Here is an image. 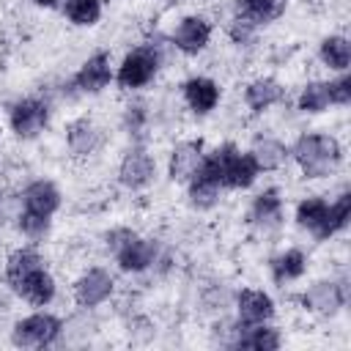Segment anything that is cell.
Wrapping results in <instances>:
<instances>
[{"label": "cell", "mask_w": 351, "mask_h": 351, "mask_svg": "<svg viewBox=\"0 0 351 351\" xmlns=\"http://www.w3.org/2000/svg\"><path fill=\"white\" fill-rule=\"evenodd\" d=\"M288 156H293V162L299 165L304 178H326L329 173H335V167L343 159V145L337 137L332 134H321V132H304L296 137V143L288 148Z\"/></svg>", "instance_id": "cell-1"}, {"label": "cell", "mask_w": 351, "mask_h": 351, "mask_svg": "<svg viewBox=\"0 0 351 351\" xmlns=\"http://www.w3.org/2000/svg\"><path fill=\"white\" fill-rule=\"evenodd\" d=\"M63 337V321L47 310L19 318L11 329V343L19 348H49Z\"/></svg>", "instance_id": "cell-2"}, {"label": "cell", "mask_w": 351, "mask_h": 351, "mask_svg": "<svg viewBox=\"0 0 351 351\" xmlns=\"http://www.w3.org/2000/svg\"><path fill=\"white\" fill-rule=\"evenodd\" d=\"M156 71H159V49L154 44H140L123 55L121 66L115 69V82L123 90H140L154 82Z\"/></svg>", "instance_id": "cell-3"}, {"label": "cell", "mask_w": 351, "mask_h": 351, "mask_svg": "<svg viewBox=\"0 0 351 351\" xmlns=\"http://www.w3.org/2000/svg\"><path fill=\"white\" fill-rule=\"evenodd\" d=\"M49 123V104L38 96H22L8 107V129L19 140H36Z\"/></svg>", "instance_id": "cell-4"}, {"label": "cell", "mask_w": 351, "mask_h": 351, "mask_svg": "<svg viewBox=\"0 0 351 351\" xmlns=\"http://www.w3.org/2000/svg\"><path fill=\"white\" fill-rule=\"evenodd\" d=\"M217 148H219V156H222L225 189H250L261 176V170H258L255 159L250 156V151H241L236 143H222Z\"/></svg>", "instance_id": "cell-5"}, {"label": "cell", "mask_w": 351, "mask_h": 351, "mask_svg": "<svg viewBox=\"0 0 351 351\" xmlns=\"http://www.w3.org/2000/svg\"><path fill=\"white\" fill-rule=\"evenodd\" d=\"M112 291H115V277L101 266L85 269L71 285V296L82 310H93V307L104 304L112 296Z\"/></svg>", "instance_id": "cell-6"}, {"label": "cell", "mask_w": 351, "mask_h": 351, "mask_svg": "<svg viewBox=\"0 0 351 351\" xmlns=\"http://www.w3.org/2000/svg\"><path fill=\"white\" fill-rule=\"evenodd\" d=\"M156 176V159L148 154L145 145H129L118 162V181L121 186L137 192L145 189Z\"/></svg>", "instance_id": "cell-7"}, {"label": "cell", "mask_w": 351, "mask_h": 351, "mask_svg": "<svg viewBox=\"0 0 351 351\" xmlns=\"http://www.w3.org/2000/svg\"><path fill=\"white\" fill-rule=\"evenodd\" d=\"M115 80V71H112V60H110V52L99 49L93 52L90 58L82 60V66L77 69L74 74V88L80 93H88V96H96L101 93L104 88H110V82Z\"/></svg>", "instance_id": "cell-8"}, {"label": "cell", "mask_w": 351, "mask_h": 351, "mask_svg": "<svg viewBox=\"0 0 351 351\" xmlns=\"http://www.w3.org/2000/svg\"><path fill=\"white\" fill-rule=\"evenodd\" d=\"M203 156H206V143L200 137H189V140L176 143L170 156H167V178L173 184H186L197 173Z\"/></svg>", "instance_id": "cell-9"}, {"label": "cell", "mask_w": 351, "mask_h": 351, "mask_svg": "<svg viewBox=\"0 0 351 351\" xmlns=\"http://www.w3.org/2000/svg\"><path fill=\"white\" fill-rule=\"evenodd\" d=\"M211 33H214V27H211V22L203 14H186L176 25V30H173V47L181 55H189V58L192 55H200L208 47Z\"/></svg>", "instance_id": "cell-10"}, {"label": "cell", "mask_w": 351, "mask_h": 351, "mask_svg": "<svg viewBox=\"0 0 351 351\" xmlns=\"http://www.w3.org/2000/svg\"><path fill=\"white\" fill-rule=\"evenodd\" d=\"M299 302H302V307L307 313L321 315V318H329V315H335L346 304V291L335 280H318V282H313L310 288L302 291Z\"/></svg>", "instance_id": "cell-11"}, {"label": "cell", "mask_w": 351, "mask_h": 351, "mask_svg": "<svg viewBox=\"0 0 351 351\" xmlns=\"http://www.w3.org/2000/svg\"><path fill=\"white\" fill-rule=\"evenodd\" d=\"M101 143H104V134H101V129H99V123L93 118L82 115V118L69 121V126H66V148H69V154L74 159L93 156L101 148Z\"/></svg>", "instance_id": "cell-12"}, {"label": "cell", "mask_w": 351, "mask_h": 351, "mask_svg": "<svg viewBox=\"0 0 351 351\" xmlns=\"http://www.w3.org/2000/svg\"><path fill=\"white\" fill-rule=\"evenodd\" d=\"M156 255H159L156 241L137 233V236H134L129 244H123L112 258H115V263H118L121 271H126V274H143V271H148V269L156 263Z\"/></svg>", "instance_id": "cell-13"}, {"label": "cell", "mask_w": 351, "mask_h": 351, "mask_svg": "<svg viewBox=\"0 0 351 351\" xmlns=\"http://www.w3.org/2000/svg\"><path fill=\"white\" fill-rule=\"evenodd\" d=\"M181 96H184V104L195 112V115H208L211 110H217L219 99H222V88L219 82H214L211 77H189L184 80L181 85Z\"/></svg>", "instance_id": "cell-14"}, {"label": "cell", "mask_w": 351, "mask_h": 351, "mask_svg": "<svg viewBox=\"0 0 351 351\" xmlns=\"http://www.w3.org/2000/svg\"><path fill=\"white\" fill-rule=\"evenodd\" d=\"M247 222L261 228V230H274L282 225V195L277 186H266L263 192H258L250 203L247 211Z\"/></svg>", "instance_id": "cell-15"}, {"label": "cell", "mask_w": 351, "mask_h": 351, "mask_svg": "<svg viewBox=\"0 0 351 351\" xmlns=\"http://www.w3.org/2000/svg\"><path fill=\"white\" fill-rule=\"evenodd\" d=\"M14 293H16L19 299H25L30 307H47V304L55 299L58 285H55V277L49 274V269H47V266H38V269H33L30 274H25V277L16 282Z\"/></svg>", "instance_id": "cell-16"}, {"label": "cell", "mask_w": 351, "mask_h": 351, "mask_svg": "<svg viewBox=\"0 0 351 351\" xmlns=\"http://www.w3.org/2000/svg\"><path fill=\"white\" fill-rule=\"evenodd\" d=\"M274 318V299L261 288H241L236 293L239 324H266Z\"/></svg>", "instance_id": "cell-17"}, {"label": "cell", "mask_w": 351, "mask_h": 351, "mask_svg": "<svg viewBox=\"0 0 351 351\" xmlns=\"http://www.w3.org/2000/svg\"><path fill=\"white\" fill-rule=\"evenodd\" d=\"M22 203H25V211H33V214H41V217H55L63 197H60V189H58L55 181L36 178L22 189Z\"/></svg>", "instance_id": "cell-18"}, {"label": "cell", "mask_w": 351, "mask_h": 351, "mask_svg": "<svg viewBox=\"0 0 351 351\" xmlns=\"http://www.w3.org/2000/svg\"><path fill=\"white\" fill-rule=\"evenodd\" d=\"M282 346V335L277 326L266 324H239L236 321V337L233 348H252V351H274Z\"/></svg>", "instance_id": "cell-19"}, {"label": "cell", "mask_w": 351, "mask_h": 351, "mask_svg": "<svg viewBox=\"0 0 351 351\" xmlns=\"http://www.w3.org/2000/svg\"><path fill=\"white\" fill-rule=\"evenodd\" d=\"M285 99V88L274 77H255L244 85V104L250 112H266L269 107L280 104Z\"/></svg>", "instance_id": "cell-20"}, {"label": "cell", "mask_w": 351, "mask_h": 351, "mask_svg": "<svg viewBox=\"0 0 351 351\" xmlns=\"http://www.w3.org/2000/svg\"><path fill=\"white\" fill-rule=\"evenodd\" d=\"M250 156L255 159L258 170L261 173H271V170H280L288 159V145L271 134H258L250 145Z\"/></svg>", "instance_id": "cell-21"}, {"label": "cell", "mask_w": 351, "mask_h": 351, "mask_svg": "<svg viewBox=\"0 0 351 351\" xmlns=\"http://www.w3.org/2000/svg\"><path fill=\"white\" fill-rule=\"evenodd\" d=\"M326 211H329V200L318 197V195H310L304 200L296 203V225L307 233H313L318 241H324V225H326Z\"/></svg>", "instance_id": "cell-22"}, {"label": "cell", "mask_w": 351, "mask_h": 351, "mask_svg": "<svg viewBox=\"0 0 351 351\" xmlns=\"http://www.w3.org/2000/svg\"><path fill=\"white\" fill-rule=\"evenodd\" d=\"M269 271H271V280H274L277 285L302 280L304 271H307V255H304L299 247H288V250H282L280 255L271 258Z\"/></svg>", "instance_id": "cell-23"}, {"label": "cell", "mask_w": 351, "mask_h": 351, "mask_svg": "<svg viewBox=\"0 0 351 351\" xmlns=\"http://www.w3.org/2000/svg\"><path fill=\"white\" fill-rule=\"evenodd\" d=\"M38 266H44V258H41V252L36 247H16V250H11L8 258H5V269H3L5 285L14 291L16 282L25 274H30L33 269H38Z\"/></svg>", "instance_id": "cell-24"}, {"label": "cell", "mask_w": 351, "mask_h": 351, "mask_svg": "<svg viewBox=\"0 0 351 351\" xmlns=\"http://www.w3.org/2000/svg\"><path fill=\"white\" fill-rule=\"evenodd\" d=\"M318 58H321V63L326 69H332L337 74L340 71H348V66H351V44H348V38L340 36V33H332V36L321 38Z\"/></svg>", "instance_id": "cell-25"}, {"label": "cell", "mask_w": 351, "mask_h": 351, "mask_svg": "<svg viewBox=\"0 0 351 351\" xmlns=\"http://www.w3.org/2000/svg\"><path fill=\"white\" fill-rule=\"evenodd\" d=\"M288 0H233L236 16H244L255 25H269L285 11Z\"/></svg>", "instance_id": "cell-26"}, {"label": "cell", "mask_w": 351, "mask_h": 351, "mask_svg": "<svg viewBox=\"0 0 351 351\" xmlns=\"http://www.w3.org/2000/svg\"><path fill=\"white\" fill-rule=\"evenodd\" d=\"M329 88H326V82L324 80H310V82H304L302 85V90H299V96H296V107H299V112H304V115H321V112H326L329 110Z\"/></svg>", "instance_id": "cell-27"}, {"label": "cell", "mask_w": 351, "mask_h": 351, "mask_svg": "<svg viewBox=\"0 0 351 351\" xmlns=\"http://www.w3.org/2000/svg\"><path fill=\"white\" fill-rule=\"evenodd\" d=\"M104 14L101 0H63V16L77 27H93Z\"/></svg>", "instance_id": "cell-28"}, {"label": "cell", "mask_w": 351, "mask_h": 351, "mask_svg": "<svg viewBox=\"0 0 351 351\" xmlns=\"http://www.w3.org/2000/svg\"><path fill=\"white\" fill-rule=\"evenodd\" d=\"M186 197H189V206L192 208H200V211H208L219 203V195H222V186L211 184V181H203L197 176H192L186 184Z\"/></svg>", "instance_id": "cell-29"}, {"label": "cell", "mask_w": 351, "mask_h": 351, "mask_svg": "<svg viewBox=\"0 0 351 351\" xmlns=\"http://www.w3.org/2000/svg\"><path fill=\"white\" fill-rule=\"evenodd\" d=\"M348 214H351V192H340L332 203H329V211H326V225H324V241L337 236L340 230H346L348 225Z\"/></svg>", "instance_id": "cell-30"}, {"label": "cell", "mask_w": 351, "mask_h": 351, "mask_svg": "<svg viewBox=\"0 0 351 351\" xmlns=\"http://www.w3.org/2000/svg\"><path fill=\"white\" fill-rule=\"evenodd\" d=\"M52 228V217H41V214H33V211H22V217L16 219V230L30 239V241H41Z\"/></svg>", "instance_id": "cell-31"}, {"label": "cell", "mask_w": 351, "mask_h": 351, "mask_svg": "<svg viewBox=\"0 0 351 351\" xmlns=\"http://www.w3.org/2000/svg\"><path fill=\"white\" fill-rule=\"evenodd\" d=\"M22 211H25L22 192H16V189H0V228L16 225V219L22 217Z\"/></svg>", "instance_id": "cell-32"}, {"label": "cell", "mask_w": 351, "mask_h": 351, "mask_svg": "<svg viewBox=\"0 0 351 351\" xmlns=\"http://www.w3.org/2000/svg\"><path fill=\"white\" fill-rule=\"evenodd\" d=\"M326 88H329V101L332 104H337V107L351 104V77H348V71H340L335 80L326 82Z\"/></svg>", "instance_id": "cell-33"}, {"label": "cell", "mask_w": 351, "mask_h": 351, "mask_svg": "<svg viewBox=\"0 0 351 351\" xmlns=\"http://www.w3.org/2000/svg\"><path fill=\"white\" fill-rule=\"evenodd\" d=\"M255 30H258V25L244 19V16H233L230 25H228V36H230L233 44H250L255 38Z\"/></svg>", "instance_id": "cell-34"}, {"label": "cell", "mask_w": 351, "mask_h": 351, "mask_svg": "<svg viewBox=\"0 0 351 351\" xmlns=\"http://www.w3.org/2000/svg\"><path fill=\"white\" fill-rule=\"evenodd\" d=\"M137 236V230H132V228H110L107 233H104V250L110 252V255H115L123 244H129L132 239Z\"/></svg>", "instance_id": "cell-35"}, {"label": "cell", "mask_w": 351, "mask_h": 351, "mask_svg": "<svg viewBox=\"0 0 351 351\" xmlns=\"http://www.w3.org/2000/svg\"><path fill=\"white\" fill-rule=\"evenodd\" d=\"M143 121H145V110H143V104H134V107L129 104L126 112H123V123H126V129H129V132H140Z\"/></svg>", "instance_id": "cell-36"}, {"label": "cell", "mask_w": 351, "mask_h": 351, "mask_svg": "<svg viewBox=\"0 0 351 351\" xmlns=\"http://www.w3.org/2000/svg\"><path fill=\"white\" fill-rule=\"evenodd\" d=\"M38 8H55V5H60L63 0H33Z\"/></svg>", "instance_id": "cell-37"}]
</instances>
